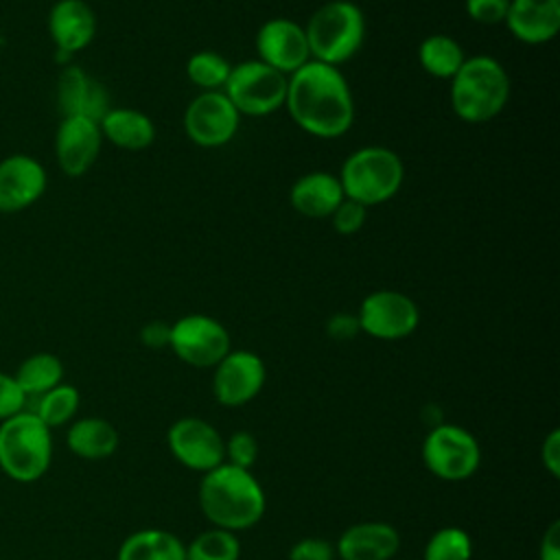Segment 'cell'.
<instances>
[{"label":"cell","mask_w":560,"mask_h":560,"mask_svg":"<svg viewBox=\"0 0 560 560\" xmlns=\"http://www.w3.org/2000/svg\"><path fill=\"white\" fill-rule=\"evenodd\" d=\"M103 133L96 120L85 116H61L55 133V158L68 177L85 175L96 162Z\"/></svg>","instance_id":"obj_15"},{"label":"cell","mask_w":560,"mask_h":560,"mask_svg":"<svg viewBox=\"0 0 560 560\" xmlns=\"http://www.w3.org/2000/svg\"><path fill=\"white\" fill-rule=\"evenodd\" d=\"M232 63L214 50H199L188 57L186 61V77L192 85L201 88V92L223 90L230 77Z\"/></svg>","instance_id":"obj_29"},{"label":"cell","mask_w":560,"mask_h":560,"mask_svg":"<svg viewBox=\"0 0 560 560\" xmlns=\"http://www.w3.org/2000/svg\"><path fill=\"white\" fill-rule=\"evenodd\" d=\"M503 24L523 44H547L560 31V0H510Z\"/></svg>","instance_id":"obj_20"},{"label":"cell","mask_w":560,"mask_h":560,"mask_svg":"<svg viewBox=\"0 0 560 560\" xmlns=\"http://www.w3.org/2000/svg\"><path fill=\"white\" fill-rule=\"evenodd\" d=\"M472 558V540L468 532L462 527L448 525L427 540L422 560H470Z\"/></svg>","instance_id":"obj_30"},{"label":"cell","mask_w":560,"mask_h":560,"mask_svg":"<svg viewBox=\"0 0 560 560\" xmlns=\"http://www.w3.org/2000/svg\"><path fill=\"white\" fill-rule=\"evenodd\" d=\"M284 107L308 136L332 140L354 122L352 90L339 68L311 59L287 77Z\"/></svg>","instance_id":"obj_1"},{"label":"cell","mask_w":560,"mask_h":560,"mask_svg":"<svg viewBox=\"0 0 560 560\" xmlns=\"http://www.w3.org/2000/svg\"><path fill=\"white\" fill-rule=\"evenodd\" d=\"M510 0H464L466 15L483 26L501 24L508 15Z\"/></svg>","instance_id":"obj_33"},{"label":"cell","mask_w":560,"mask_h":560,"mask_svg":"<svg viewBox=\"0 0 560 560\" xmlns=\"http://www.w3.org/2000/svg\"><path fill=\"white\" fill-rule=\"evenodd\" d=\"M79 409V392L72 385L59 383L57 387L48 389L46 394L35 398V409L33 413L48 427H61L74 418Z\"/></svg>","instance_id":"obj_27"},{"label":"cell","mask_w":560,"mask_h":560,"mask_svg":"<svg viewBox=\"0 0 560 560\" xmlns=\"http://www.w3.org/2000/svg\"><path fill=\"white\" fill-rule=\"evenodd\" d=\"M241 125V114L223 94V90L197 94L184 112V133L203 149L228 144Z\"/></svg>","instance_id":"obj_11"},{"label":"cell","mask_w":560,"mask_h":560,"mask_svg":"<svg viewBox=\"0 0 560 560\" xmlns=\"http://www.w3.org/2000/svg\"><path fill=\"white\" fill-rule=\"evenodd\" d=\"M311 59L343 66L365 42V15L350 0H330L322 4L304 26Z\"/></svg>","instance_id":"obj_4"},{"label":"cell","mask_w":560,"mask_h":560,"mask_svg":"<svg viewBox=\"0 0 560 560\" xmlns=\"http://www.w3.org/2000/svg\"><path fill=\"white\" fill-rule=\"evenodd\" d=\"M267 378L265 361L252 350H230L212 374V394L223 407H243L254 400Z\"/></svg>","instance_id":"obj_13"},{"label":"cell","mask_w":560,"mask_h":560,"mask_svg":"<svg viewBox=\"0 0 560 560\" xmlns=\"http://www.w3.org/2000/svg\"><path fill=\"white\" fill-rule=\"evenodd\" d=\"M52 459L50 429L33 413L20 411L0 422V468L20 483L37 481Z\"/></svg>","instance_id":"obj_6"},{"label":"cell","mask_w":560,"mask_h":560,"mask_svg":"<svg viewBox=\"0 0 560 560\" xmlns=\"http://www.w3.org/2000/svg\"><path fill=\"white\" fill-rule=\"evenodd\" d=\"M357 319L361 332L381 341H396L418 328L420 311L409 295L394 289H378L363 298Z\"/></svg>","instance_id":"obj_10"},{"label":"cell","mask_w":560,"mask_h":560,"mask_svg":"<svg viewBox=\"0 0 560 560\" xmlns=\"http://www.w3.org/2000/svg\"><path fill=\"white\" fill-rule=\"evenodd\" d=\"M197 499L212 527L234 534L254 527L267 508L265 490L258 479L247 468L225 462L203 472Z\"/></svg>","instance_id":"obj_2"},{"label":"cell","mask_w":560,"mask_h":560,"mask_svg":"<svg viewBox=\"0 0 560 560\" xmlns=\"http://www.w3.org/2000/svg\"><path fill=\"white\" fill-rule=\"evenodd\" d=\"M46 168L26 153L0 160V212L13 214L31 208L46 192Z\"/></svg>","instance_id":"obj_16"},{"label":"cell","mask_w":560,"mask_h":560,"mask_svg":"<svg viewBox=\"0 0 560 560\" xmlns=\"http://www.w3.org/2000/svg\"><path fill=\"white\" fill-rule=\"evenodd\" d=\"M168 339H171V324L162 322V319H153V322H147L142 328H140V341L147 346V348H168Z\"/></svg>","instance_id":"obj_37"},{"label":"cell","mask_w":560,"mask_h":560,"mask_svg":"<svg viewBox=\"0 0 560 560\" xmlns=\"http://www.w3.org/2000/svg\"><path fill=\"white\" fill-rule=\"evenodd\" d=\"M343 199L339 177L328 171L304 173L289 190L291 208L306 219H328Z\"/></svg>","instance_id":"obj_21"},{"label":"cell","mask_w":560,"mask_h":560,"mask_svg":"<svg viewBox=\"0 0 560 560\" xmlns=\"http://www.w3.org/2000/svg\"><path fill=\"white\" fill-rule=\"evenodd\" d=\"M57 105L61 116H85L101 120L109 109L107 90L79 66H66L57 81Z\"/></svg>","instance_id":"obj_18"},{"label":"cell","mask_w":560,"mask_h":560,"mask_svg":"<svg viewBox=\"0 0 560 560\" xmlns=\"http://www.w3.org/2000/svg\"><path fill=\"white\" fill-rule=\"evenodd\" d=\"M166 444L171 455L195 472H208L225 462V440L203 418L186 416L168 427Z\"/></svg>","instance_id":"obj_12"},{"label":"cell","mask_w":560,"mask_h":560,"mask_svg":"<svg viewBox=\"0 0 560 560\" xmlns=\"http://www.w3.org/2000/svg\"><path fill=\"white\" fill-rule=\"evenodd\" d=\"M223 94L241 116L260 118L269 116L284 105L287 74L273 70L260 59L232 66L223 85Z\"/></svg>","instance_id":"obj_7"},{"label":"cell","mask_w":560,"mask_h":560,"mask_svg":"<svg viewBox=\"0 0 560 560\" xmlns=\"http://www.w3.org/2000/svg\"><path fill=\"white\" fill-rule=\"evenodd\" d=\"M186 560H238L241 542L234 532L210 527L184 545Z\"/></svg>","instance_id":"obj_28"},{"label":"cell","mask_w":560,"mask_h":560,"mask_svg":"<svg viewBox=\"0 0 560 560\" xmlns=\"http://www.w3.org/2000/svg\"><path fill=\"white\" fill-rule=\"evenodd\" d=\"M422 462L442 481H464L477 472L481 448L464 427L440 422L431 427L422 442Z\"/></svg>","instance_id":"obj_8"},{"label":"cell","mask_w":560,"mask_h":560,"mask_svg":"<svg viewBox=\"0 0 560 560\" xmlns=\"http://www.w3.org/2000/svg\"><path fill=\"white\" fill-rule=\"evenodd\" d=\"M66 444L81 459H107L118 448V431L105 418H81L70 424Z\"/></svg>","instance_id":"obj_23"},{"label":"cell","mask_w":560,"mask_h":560,"mask_svg":"<svg viewBox=\"0 0 560 560\" xmlns=\"http://www.w3.org/2000/svg\"><path fill=\"white\" fill-rule=\"evenodd\" d=\"M13 378L26 398H37L61 383L63 363L50 352H35L20 363Z\"/></svg>","instance_id":"obj_26"},{"label":"cell","mask_w":560,"mask_h":560,"mask_svg":"<svg viewBox=\"0 0 560 560\" xmlns=\"http://www.w3.org/2000/svg\"><path fill=\"white\" fill-rule=\"evenodd\" d=\"M48 33L57 55L70 59L96 35V15L85 0H57L48 13Z\"/></svg>","instance_id":"obj_17"},{"label":"cell","mask_w":560,"mask_h":560,"mask_svg":"<svg viewBox=\"0 0 560 560\" xmlns=\"http://www.w3.org/2000/svg\"><path fill=\"white\" fill-rule=\"evenodd\" d=\"M116 560H186L184 542L166 529H140L122 540Z\"/></svg>","instance_id":"obj_24"},{"label":"cell","mask_w":560,"mask_h":560,"mask_svg":"<svg viewBox=\"0 0 560 560\" xmlns=\"http://www.w3.org/2000/svg\"><path fill=\"white\" fill-rule=\"evenodd\" d=\"M26 400L28 398L24 396V392L20 389L15 378L11 374L0 372V422L24 411Z\"/></svg>","instance_id":"obj_35"},{"label":"cell","mask_w":560,"mask_h":560,"mask_svg":"<svg viewBox=\"0 0 560 560\" xmlns=\"http://www.w3.org/2000/svg\"><path fill=\"white\" fill-rule=\"evenodd\" d=\"M400 534L383 521L354 523L341 532L335 542V556L341 560H392L398 553Z\"/></svg>","instance_id":"obj_19"},{"label":"cell","mask_w":560,"mask_h":560,"mask_svg":"<svg viewBox=\"0 0 560 560\" xmlns=\"http://www.w3.org/2000/svg\"><path fill=\"white\" fill-rule=\"evenodd\" d=\"M168 348L179 361L192 368H214L232 350V341L219 319L190 313L171 324Z\"/></svg>","instance_id":"obj_9"},{"label":"cell","mask_w":560,"mask_h":560,"mask_svg":"<svg viewBox=\"0 0 560 560\" xmlns=\"http://www.w3.org/2000/svg\"><path fill=\"white\" fill-rule=\"evenodd\" d=\"M538 558L540 560H560V521L549 523V527L542 532Z\"/></svg>","instance_id":"obj_39"},{"label":"cell","mask_w":560,"mask_h":560,"mask_svg":"<svg viewBox=\"0 0 560 560\" xmlns=\"http://www.w3.org/2000/svg\"><path fill=\"white\" fill-rule=\"evenodd\" d=\"M258 457V442L249 431H236L225 440V464L252 468Z\"/></svg>","instance_id":"obj_31"},{"label":"cell","mask_w":560,"mask_h":560,"mask_svg":"<svg viewBox=\"0 0 560 560\" xmlns=\"http://www.w3.org/2000/svg\"><path fill=\"white\" fill-rule=\"evenodd\" d=\"M508 101V70L490 55L466 57L451 79V107L464 122H488L503 112Z\"/></svg>","instance_id":"obj_3"},{"label":"cell","mask_w":560,"mask_h":560,"mask_svg":"<svg viewBox=\"0 0 560 560\" xmlns=\"http://www.w3.org/2000/svg\"><path fill=\"white\" fill-rule=\"evenodd\" d=\"M332 558H335V545L317 536L300 538L289 549V560H332Z\"/></svg>","instance_id":"obj_34"},{"label":"cell","mask_w":560,"mask_h":560,"mask_svg":"<svg viewBox=\"0 0 560 560\" xmlns=\"http://www.w3.org/2000/svg\"><path fill=\"white\" fill-rule=\"evenodd\" d=\"M103 140L125 151L149 149L155 140L153 120L133 107H109L98 120Z\"/></svg>","instance_id":"obj_22"},{"label":"cell","mask_w":560,"mask_h":560,"mask_svg":"<svg viewBox=\"0 0 560 560\" xmlns=\"http://www.w3.org/2000/svg\"><path fill=\"white\" fill-rule=\"evenodd\" d=\"M466 55L457 39L444 33L429 35L420 42L418 61L422 70L435 79H453V74L462 68Z\"/></svg>","instance_id":"obj_25"},{"label":"cell","mask_w":560,"mask_h":560,"mask_svg":"<svg viewBox=\"0 0 560 560\" xmlns=\"http://www.w3.org/2000/svg\"><path fill=\"white\" fill-rule=\"evenodd\" d=\"M258 59L282 74H293L311 61L304 26L289 18L267 20L256 33Z\"/></svg>","instance_id":"obj_14"},{"label":"cell","mask_w":560,"mask_h":560,"mask_svg":"<svg viewBox=\"0 0 560 560\" xmlns=\"http://www.w3.org/2000/svg\"><path fill=\"white\" fill-rule=\"evenodd\" d=\"M365 217H368V208L361 206L359 201H352V199H343L330 214V221H332V228L337 234L341 236H352L357 234L363 223H365Z\"/></svg>","instance_id":"obj_32"},{"label":"cell","mask_w":560,"mask_h":560,"mask_svg":"<svg viewBox=\"0 0 560 560\" xmlns=\"http://www.w3.org/2000/svg\"><path fill=\"white\" fill-rule=\"evenodd\" d=\"M540 459L551 477H560V431L558 429H553L545 438L540 446Z\"/></svg>","instance_id":"obj_38"},{"label":"cell","mask_w":560,"mask_h":560,"mask_svg":"<svg viewBox=\"0 0 560 560\" xmlns=\"http://www.w3.org/2000/svg\"><path fill=\"white\" fill-rule=\"evenodd\" d=\"M337 177L348 199L372 208L396 197L405 182V164L394 149L370 144L352 151Z\"/></svg>","instance_id":"obj_5"},{"label":"cell","mask_w":560,"mask_h":560,"mask_svg":"<svg viewBox=\"0 0 560 560\" xmlns=\"http://www.w3.org/2000/svg\"><path fill=\"white\" fill-rule=\"evenodd\" d=\"M326 332L328 337H332L335 341H350L361 332L359 319L357 315L350 313H335L328 322H326Z\"/></svg>","instance_id":"obj_36"}]
</instances>
